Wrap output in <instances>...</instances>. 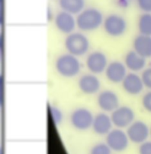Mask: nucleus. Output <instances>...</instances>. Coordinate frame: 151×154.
<instances>
[{
	"mask_svg": "<svg viewBox=\"0 0 151 154\" xmlns=\"http://www.w3.org/2000/svg\"><path fill=\"white\" fill-rule=\"evenodd\" d=\"M76 27L82 32L95 31L103 25L104 17L99 9L94 7L85 8L77 14Z\"/></svg>",
	"mask_w": 151,
	"mask_h": 154,
	"instance_id": "obj_1",
	"label": "nucleus"
},
{
	"mask_svg": "<svg viewBox=\"0 0 151 154\" xmlns=\"http://www.w3.org/2000/svg\"><path fill=\"white\" fill-rule=\"evenodd\" d=\"M54 67L60 76L66 78L77 76L81 70V64L78 57L69 53L57 57L54 63Z\"/></svg>",
	"mask_w": 151,
	"mask_h": 154,
	"instance_id": "obj_2",
	"label": "nucleus"
},
{
	"mask_svg": "<svg viewBox=\"0 0 151 154\" xmlns=\"http://www.w3.org/2000/svg\"><path fill=\"white\" fill-rule=\"evenodd\" d=\"M64 48L67 53L77 57H82L88 52L90 42L82 32H73L66 35L64 40Z\"/></svg>",
	"mask_w": 151,
	"mask_h": 154,
	"instance_id": "obj_3",
	"label": "nucleus"
},
{
	"mask_svg": "<svg viewBox=\"0 0 151 154\" xmlns=\"http://www.w3.org/2000/svg\"><path fill=\"white\" fill-rule=\"evenodd\" d=\"M103 28L104 32L111 37L122 36L127 30V21L118 14H110L104 20Z\"/></svg>",
	"mask_w": 151,
	"mask_h": 154,
	"instance_id": "obj_4",
	"label": "nucleus"
},
{
	"mask_svg": "<svg viewBox=\"0 0 151 154\" xmlns=\"http://www.w3.org/2000/svg\"><path fill=\"white\" fill-rule=\"evenodd\" d=\"M93 119L92 111L84 107L76 108L69 116L71 125L79 131H85L92 128Z\"/></svg>",
	"mask_w": 151,
	"mask_h": 154,
	"instance_id": "obj_5",
	"label": "nucleus"
},
{
	"mask_svg": "<svg viewBox=\"0 0 151 154\" xmlns=\"http://www.w3.org/2000/svg\"><path fill=\"white\" fill-rule=\"evenodd\" d=\"M129 138L126 132L122 129L115 128L106 135V144L109 146L112 151L121 153L128 148L129 144Z\"/></svg>",
	"mask_w": 151,
	"mask_h": 154,
	"instance_id": "obj_6",
	"label": "nucleus"
},
{
	"mask_svg": "<svg viewBox=\"0 0 151 154\" xmlns=\"http://www.w3.org/2000/svg\"><path fill=\"white\" fill-rule=\"evenodd\" d=\"M110 117L115 127L127 129L135 120V114L130 107L126 105H119L111 112Z\"/></svg>",
	"mask_w": 151,
	"mask_h": 154,
	"instance_id": "obj_7",
	"label": "nucleus"
},
{
	"mask_svg": "<svg viewBox=\"0 0 151 154\" xmlns=\"http://www.w3.org/2000/svg\"><path fill=\"white\" fill-rule=\"evenodd\" d=\"M129 141L136 144H140L147 141L150 134V129L142 120H134L126 129Z\"/></svg>",
	"mask_w": 151,
	"mask_h": 154,
	"instance_id": "obj_8",
	"label": "nucleus"
},
{
	"mask_svg": "<svg viewBox=\"0 0 151 154\" xmlns=\"http://www.w3.org/2000/svg\"><path fill=\"white\" fill-rule=\"evenodd\" d=\"M108 59L104 53L95 51L88 54L85 60V66L90 73L99 75L105 72L108 65Z\"/></svg>",
	"mask_w": 151,
	"mask_h": 154,
	"instance_id": "obj_9",
	"label": "nucleus"
},
{
	"mask_svg": "<svg viewBox=\"0 0 151 154\" xmlns=\"http://www.w3.org/2000/svg\"><path fill=\"white\" fill-rule=\"evenodd\" d=\"M97 104L102 111L111 113L119 106V96L113 90H102L98 93Z\"/></svg>",
	"mask_w": 151,
	"mask_h": 154,
	"instance_id": "obj_10",
	"label": "nucleus"
},
{
	"mask_svg": "<svg viewBox=\"0 0 151 154\" xmlns=\"http://www.w3.org/2000/svg\"><path fill=\"white\" fill-rule=\"evenodd\" d=\"M54 23L59 32L69 35L75 30L76 27V20L73 14L61 10L54 16Z\"/></svg>",
	"mask_w": 151,
	"mask_h": 154,
	"instance_id": "obj_11",
	"label": "nucleus"
},
{
	"mask_svg": "<svg viewBox=\"0 0 151 154\" xmlns=\"http://www.w3.org/2000/svg\"><path fill=\"white\" fill-rule=\"evenodd\" d=\"M127 68L124 63L120 61H112L108 63L105 69V76L110 82L113 84L122 83L125 77L128 74Z\"/></svg>",
	"mask_w": 151,
	"mask_h": 154,
	"instance_id": "obj_12",
	"label": "nucleus"
},
{
	"mask_svg": "<svg viewBox=\"0 0 151 154\" xmlns=\"http://www.w3.org/2000/svg\"><path fill=\"white\" fill-rule=\"evenodd\" d=\"M121 84L124 91L131 96L140 94L144 88L141 77L136 72H131L127 74Z\"/></svg>",
	"mask_w": 151,
	"mask_h": 154,
	"instance_id": "obj_13",
	"label": "nucleus"
},
{
	"mask_svg": "<svg viewBox=\"0 0 151 154\" xmlns=\"http://www.w3.org/2000/svg\"><path fill=\"white\" fill-rule=\"evenodd\" d=\"M97 75L89 73L82 75L78 81V86L82 93L85 95H94L99 92L101 81Z\"/></svg>",
	"mask_w": 151,
	"mask_h": 154,
	"instance_id": "obj_14",
	"label": "nucleus"
},
{
	"mask_svg": "<svg viewBox=\"0 0 151 154\" xmlns=\"http://www.w3.org/2000/svg\"><path fill=\"white\" fill-rule=\"evenodd\" d=\"M113 126L111 117L107 113L103 111L94 116L92 128L97 135H107L113 129Z\"/></svg>",
	"mask_w": 151,
	"mask_h": 154,
	"instance_id": "obj_15",
	"label": "nucleus"
},
{
	"mask_svg": "<svg viewBox=\"0 0 151 154\" xmlns=\"http://www.w3.org/2000/svg\"><path fill=\"white\" fill-rule=\"evenodd\" d=\"M146 59L141 57L134 50L126 53L124 57V64L126 66L127 69L131 72H138L143 71L146 66Z\"/></svg>",
	"mask_w": 151,
	"mask_h": 154,
	"instance_id": "obj_16",
	"label": "nucleus"
},
{
	"mask_svg": "<svg viewBox=\"0 0 151 154\" xmlns=\"http://www.w3.org/2000/svg\"><path fill=\"white\" fill-rule=\"evenodd\" d=\"M133 50L145 59L151 58V36L139 34L133 40Z\"/></svg>",
	"mask_w": 151,
	"mask_h": 154,
	"instance_id": "obj_17",
	"label": "nucleus"
},
{
	"mask_svg": "<svg viewBox=\"0 0 151 154\" xmlns=\"http://www.w3.org/2000/svg\"><path fill=\"white\" fill-rule=\"evenodd\" d=\"M62 11L72 14H78L85 8V0H58Z\"/></svg>",
	"mask_w": 151,
	"mask_h": 154,
	"instance_id": "obj_18",
	"label": "nucleus"
},
{
	"mask_svg": "<svg viewBox=\"0 0 151 154\" xmlns=\"http://www.w3.org/2000/svg\"><path fill=\"white\" fill-rule=\"evenodd\" d=\"M137 29L140 34L151 36V13H143L139 17Z\"/></svg>",
	"mask_w": 151,
	"mask_h": 154,
	"instance_id": "obj_19",
	"label": "nucleus"
},
{
	"mask_svg": "<svg viewBox=\"0 0 151 154\" xmlns=\"http://www.w3.org/2000/svg\"><path fill=\"white\" fill-rule=\"evenodd\" d=\"M112 150L105 143H98L92 147L90 154H111Z\"/></svg>",
	"mask_w": 151,
	"mask_h": 154,
	"instance_id": "obj_20",
	"label": "nucleus"
},
{
	"mask_svg": "<svg viewBox=\"0 0 151 154\" xmlns=\"http://www.w3.org/2000/svg\"><path fill=\"white\" fill-rule=\"evenodd\" d=\"M49 112L53 122L56 125L60 124L63 120V114H62L61 111L56 106L51 105L49 107Z\"/></svg>",
	"mask_w": 151,
	"mask_h": 154,
	"instance_id": "obj_21",
	"label": "nucleus"
},
{
	"mask_svg": "<svg viewBox=\"0 0 151 154\" xmlns=\"http://www.w3.org/2000/svg\"><path fill=\"white\" fill-rule=\"evenodd\" d=\"M140 77L144 87L147 88L149 90H151V67L143 69Z\"/></svg>",
	"mask_w": 151,
	"mask_h": 154,
	"instance_id": "obj_22",
	"label": "nucleus"
},
{
	"mask_svg": "<svg viewBox=\"0 0 151 154\" xmlns=\"http://www.w3.org/2000/svg\"><path fill=\"white\" fill-rule=\"evenodd\" d=\"M141 104L143 109L151 114V90L143 95L141 99Z\"/></svg>",
	"mask_w": 151,
	"mask_h": 154,
	"instance_id": "obj_23",
	"label": "nucleus"
},
{
	"mask_svg": "<svg viewBox=\"0 0 151 154\" xmlns=\"http://www.w3.org/2000/svg\"><path fill=\"white\" fill-rule=\"evenodd\" d=\"M136 4L143 13H151V0H136Z\"/></svg>",
	"mask_w": 151,
	"mask_h": 154,
	"instance_id": "obj_24",
	"label": "nucleus"
},
{
	"mask_svg": "<svg viewBox=\"0 0 151 154\" xmlns=\"http://www.w3.org/2000/svg\"><path fill=\"white\" fill-rule=\"evenodd\" d=\"M139 154H151V141H146L140 144L138 147Z\"/></svg>",
	"mask_w": 151,
	"mask_h": 154,
	"instance_id": "obj_25",
	"label": "nucleus"
},
{
	"mask_svg": "<svg viewBox=\"0 0 151 154\" xmlns=\"http://www.w3.org/2000/svg\"><path fill=\"white\" fill-rule=\"evenodd\" d=\"M129 0H117V3L120 7L125 8L128 6Z\"/></svg>",
	"mask_w": 151,
	"mask_h": 154,
	"instance_id": "obj_26",
	"label": "nucleus"
},
{
	"mask_svg": "<svg viewBox=\"0 0 151 154\" xmlns=\"http://www.w3.org/2000/svg\"><path fill=\"white\" fill-rule=\"evenodd\" d=\"M149 136L151 137V128H150V134H149Z\"/></svg>",
	"mask_w": 151,
	"mask_h": 154,
	"instance_id": "obj_27",
	"label": "nucleus"
},
{
	"mask_svg": "<svg viewBox=\"0 0 151 154\" xmlns=\"http://www.w3.org/2000/svg\"><path fill=\"white\" fill-rule=\"evenodd\" d=\"M129 1H130V0H129Z\"/></svg>",
	"mask_w": 151,
	"mask_h": 154,
	"instance_id": "obj_28",
	"label": "nucleus"
}]
</instances>
